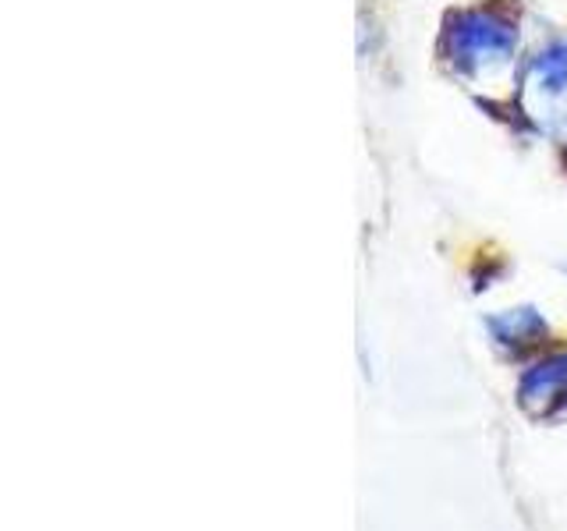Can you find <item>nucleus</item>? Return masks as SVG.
Segmentation results:
<instances>
[{
    "mask_svg": "<svg viewBox=\"0 0 567 531\" xmlns=\"http://www.w3.org/2000/svg\"><path fill=\"white\" fill-rule=\"evenodd\" d=\"M518 46L514 22L501 11H461L447 25V58L465 75H493L504 71Z\"/></svg>",
    "mask_w": 567,
    "mask_h": 531,
    "instance_id": "1",
    "label": "nucleus"
},
{
    "mask_svg": "<svg viewBox=\"0 0 567 531\" xmlns=\"http://www.w3.org/2000/svg\"><path fill=\"white\" fill-rule=\"evenodd\" d=\"M518 400L532 418H557L567 412V354L532 365L518 383Z\"/></svg>",
    "mask_w": 567,
    "mask_h": 531,
    "instance_id": "2",
    "label": "nucleus"
},
{
    "mask_svg": "<svg viewBox=\"0 0 567 531\" xmlns=\"http://www.w3.org/2000/svg\"><path fill=\"white\" fill-rule=\"evenodd\" d=\"M528 93H536L543 100H557L567 93V40H557L543 46L528 64Z\"/></svg>",
    "mask_w": 567,
    "mask_h": 531,
    "instance_id": "3",
    "label": "nucleus"
},
{
    "mask_svg": "<svg viewBox=\"0 0 567 531\" xmlns=\"http://www.w3.org/2000/svg\"><path fill=\"white\" fill-rule=\"evenodd\" d=\"M489 330L501 344L507 347H525L532 341H539V336L546 333V323L543 315L536 309H511L504 315H493L489 319Z\"/></svg>",
    "mask_w": 567,
    "mask_h": 531,
    "instance_id": "4",
    "label": "nucleus"
}]
</instances>
